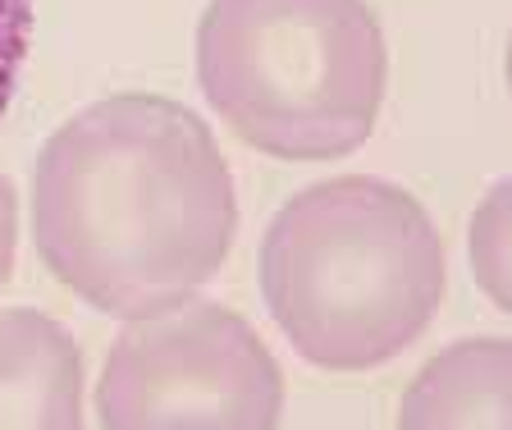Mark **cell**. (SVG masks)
I'll return each instance as SVG.
<instances>
[{"mask_svg":"<svg viewBox=\"0 0 512 430\" xmlns=\"http://www.w3.org/2000/svg\"><path fill=\"white\" fill-rule=\"evenodd\" d=\"M398 430H512V344L462 339L407 385Z\"/></svg>","mask_w":512,"mask_h":430,"instance_id":"8992f818","label":"cell"},{"mask_svg":"<svg viewBox=\"0 0 512 430\" xmlns=\"http://www.w3.org/2000/svg\"><path fill=\"white\" fill-rule=\"evenodd\" d=\"M0 430H83L74 334L28 307H0Z\"/></svg>","mask_w":512,"mask_h":430,"instance_id":"5b68a950","label":"cell"},{"mask_svg":"<svg viewBox=\"0 0 512 430\" xmlns=\"http://www.w3.org/2000/svg\"><path fill=\"white\" fill-rule=\"evenodd\" d=\"M471 275H476L480 293L512 316V174L499 179L485 193V202L471 215Z\"/></svg>","mask_w":512,"mask_h":430,"instance_id":"52a82bcc","label":"cell"},{"mask_svg":"<svg viewBox=\"0 0 512 430\" xmlns=\"http://www.w3.org/2000/svg\"><path fill=\"white\" fill-rule=\"evenodd\" d=\"M32 23H37V0H0V119L10 110L19 74L28 65Z\"/></svg>","mask_w":512,"mask_h":430,"instance_id":"ba28073f","label":"cell"},{"mask_svg":"<svg viewBox=\"0 0 512 430\" xmlns=\"http://www.w3.org/2000/svg\"><path fill=\"white\" fill-rule=\"evenodd\" d=\"M261 293L320 371L398 357L444 302V243L412 193L371 174L302 188L261 243Z\"/></svg>","mask_w":512,"mask_h":430,"instance_id":"7a4b0ae2","label":"cell"},{"mask_svg":"<svg viewBox=\"0 0 512 430\" xmlns=\"http://www.w3.org/2000/svg\"><path fill=\"white\" fill-rule=\"evenodd\" d=\"M197 78L220 119L279 161L362 147L384 101V33L366 0H211Z\"/></svg>","mask_w":512,"mask_h":430,"instance_id":"3957f363","label":"cell"},{"mask_svg":"<svg viewBox=\"0 0 512 430\" xmlns=\"http://www.w3.org/2000/svg\"><path fill=\"white\" fill-rule=\"evenodd\" d=\"M234 179L211 129L170 97L124 92L78 110L32 170L46 270L106 316H151L229 257Z\"/></svg>","mask_w":512,"mask_h":430,"instance_id":"6da1fadb","label":"cell"},{"mask_svg":"<svg viewBox=\"0 0 512 430\" xmlns=\"http://www.w3.org/2000/svg\"><path fill=\"white\" fill-rule=\"evenodd\" d=\"M14 248H19V202H14V183L0 174V289L14 275Z\"/></svg>","mask_w":512,"mask_h":430,"instance_id":"9c48e42d","label":"cell"},{"mask_svg":"<svg viewBox=\"0 0 512 430\" xmlns=\"http://www.w3.org/2000/svg\"><path fill=\"white\" fill-rule=\"evenodd\" d=\"M284 376L220 302H174L115 339L96 385L106 430H279Z\"/></svg>","mask_w":512,"mask_h":430,"instance_id":"277c9868","label":"cell"},{"mask_svg":"<svg viewBox=\"0 0 512 430\" xmlns=\"http://www.w3.org/2000/svg\"><path fill=\"white\" fill-rule=\"evenodd\" d=\"M503 74H508V92H512V37H508V55H503Z\"/></svg>","mask_w":512,"mask_h":430,"instance_id":"30bf717a","label":"cell"}]
</instances>
